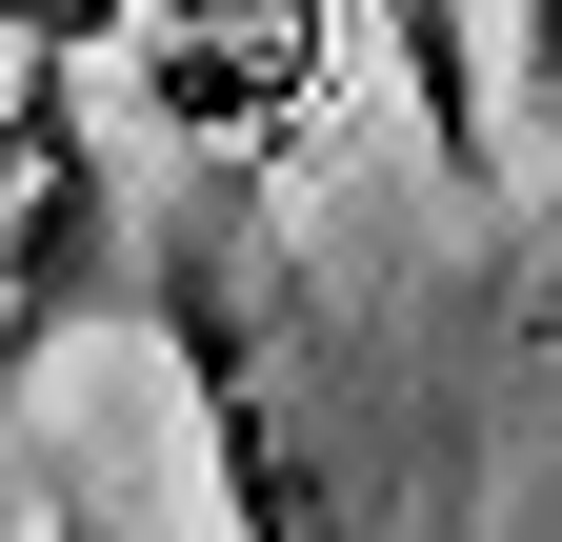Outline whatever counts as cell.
<instances>
[{
  "label": "cell",
  "instance_id": "cell-1",
  "mask_svg": "<svg viewBox=\"0 0 562 542\" xmlns=\"http://www.w3.org/2000/svg\"><path fill=\"white\" fill-rule=\"evenodd\" d=\"M181 362H201V422H222V522L241 542H341L322 462H302V402L261 382V342H241L222 302H181Z\"/></svg>",
  "mask_w": 562,
  "mask_h": 542
},
{
  "label": "cell",
  "instance_id": "cell-2",
  "mask_svg": "<svg viewBox=\"0 0 562 542\" xmlns=\"http://www.w3.org/2000/svg\"><path fill=\"white\" fill-rule=\"evenodd\" d=\"M522 101L562 121V0H522Z\"/></svg>",
  "mask_w": 562,
  "mask_h": 542
},
{
  "label": "cell",
  "instance_id": "cell-3",
  "mask_svg": "<svg viewBox=\"0 0 562 542\" xmlns=\"http://www.w3.org/2000/svg\"><path fill=\"white\" fill-rule=\"evenodd\" d=\"M41 542H81V522H41Z\"/></svg>",
  "mask_w": 562,
  "mask_h": 542
}]
</instances>
